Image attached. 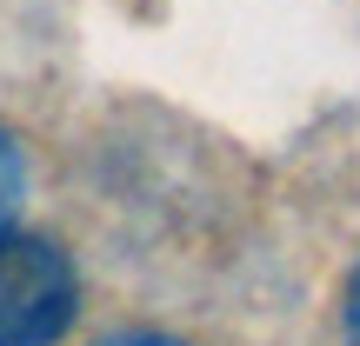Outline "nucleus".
I'll list each match as a JSON object with an SVG mask.
<instances>
[{"mask_svg": "<svg viewBox=\"0 0 360 346\" xmlns=\"http://www.w3.org/2000/svg\"><path fill=\"white\" fill-rule=\"evenodd\" d=\"M80 307L74 260L53 240L7 233L0 240V346H53Z\"/></svg>", "mask_w": 360, "mask_h": 346, "instance_id": "obj_1", "label": "nucleus"}, {"mask_svg": "<svg viewBox=\"0 0 360 346\" xmlns=\"http://www.w3.org/2000/svg\"><path fill=\"white\" fill-rule=\"evenodd\" d=\"M101 346H180V340H167V333H107Z\"/></svg>", "mask_w": 360, "mask_h": 346, "instance_id": "obj_4", "label": "nucleus"}, {"mask_svg": "<svg viewBox=\"0 0 360 346\" xmlns=\"http://www.w3.org/2000/svg\"><path fill=\"white\" fill-rule=\"evenodd\" d=\"M340 326H347V346H360V267L347 280V300H340Z\"/></svg>", "mask_w": 360, "mask_h": 346, "instance_id": "obj_3", "label": "nucleus"}, {"mask_svg": "<svg viewBox=\"0 0 360 346\" xmlns=\"http://www.w3.org/2000/svg\"><path fill=\"white\" fill-rule=\"evenodd\" d=\"M20 200H27V154H20V140L0 127V240L13 233V213H20Z\"/></svg>", "mask_w": 360, "mask_h": 346, "instance_id": "obj_2", "label": "nucleus"}]
</instances>
